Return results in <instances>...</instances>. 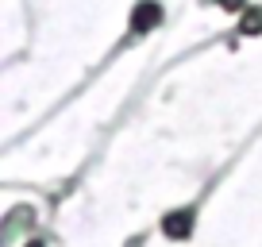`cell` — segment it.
I'll return each mask as SVG.
<instances>
[{
    "label": "cell",
    "mask_w": 262,
    "mask_h": 247,
    "mask_svg": "<svg viewBox=\"0 0 262 247\" xmlns=\"http://www.w3.org/2000/svg\"><path fill=\"white\" fill-rule=\"evenodd\" d=\"M158 19H162V8H158L155 0H143L139 8H135V16H131V31H135V35H143L147 27H155Z\"/></svg>",
    "instance_id": "7a4b0ae2"
},
{
    "label": "cell",
    "mask_w": 262,
    "mask_h": 247,
    "mask_svg": "<svg viewBox=\"0 0 262 247\" xmlns=\"http://www.w3.org/2000/svg\"><path fill=\"white\" fill-rule=\"evenodd\" d=\"M162 232L170 239H185L189 232H193V209H178V213H170L162 220Z\"/></svg>",
    "instance_id": "6da1fadb"
},
{
    "label": "cell",
    "mask_w": 262,
    "mask_h": 247,
    "mask_svg": "<svg viewBox=\"0 0 262 247\" xmlns=\"http://www.w3.org/2000/svg\"><path fill=\"white\" fill-rule=\"evenodd\" d=\"M212 4H216V0H212ZM220 4H224V8H239L243 0H220Z\"/></svg>",
    "instance_id": "277c9868"
},
{
    "label": "cell",
    "mask_w": 262,
    "mask_h": 247,
    "mask_svg": "<svg viewBox=\"0 0 262 247\" xmlns=\"http://www.w3.org/2000/svg\"><path fill=\"white\" fill-rule=\"evenodd\" d=\"M258 31H262V12L243 16V35H258Z\"/></svg>",
    "instance_id": "3957f363"
}]
</instances>
